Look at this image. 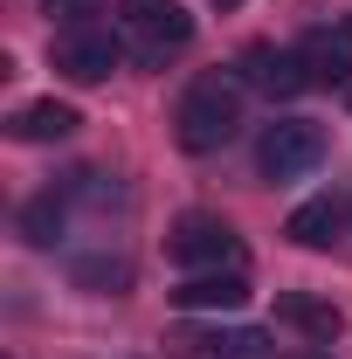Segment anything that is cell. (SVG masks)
<instances>
[{"mask_svg": "<svg viewBox=\"0 0 352 359\" xmlns=\"http://www.w3.org/2000/svg\"><path fill=\"white\" fill-rule=\"evenodd\" d=\"M166 346H173V353H194V359H276L269 353V332H256V325H194V318H187V325H173V332H166Z\"/></svg>", "mask_w": 352, "mask_h": 359, "instance_id": "8992f818", "label": "cell"}, {"mask_svg": "<svg viewBox=\"0 0 352 359\" xmlns=\"http://www.w3.org/2000/svg\"><path fill=\"white\" fill-rule=\"evenodd\" d=\"M339 228H346V201L318 194V201H304V208L283 222V235H290L297 249H332V242H339Z\"/></svg>", "mask_w": 352, "mask_h": 359, "instance_id": "7c38bea8", "label": "cell"}, {"mask_svg": "<svg viewBox=\"0 0 352 359\" xmlns=\"http://www.w3.org/2000/svg\"><path fill=\"white\" fill-rule=\"evenodd\" d=\"M166 256L187 276H201V269H242V235L221 215H180L173 235H166Z\"/></svg>", "mask_w": 352, "mask_h": 359, "instance_id": "3957f363", "label": "cell"}, {"mask_svg": "<svg viewBox=\"0 0 352 359\" xmlns=\"http://www.w3.org/2000/svg\"><path fill=\"white\" fill-rule=\"evenodd\" d=\"M69 208H76V201H69V187H48V194H35V201L21 208V235H28L35 249H48V242L69 228Z\"/></svg>", "mask_w": 352, "mask_h": 359, "instance_id": "4fadbf2b", "label": "cell"}, {"mask_svg": "<svg viewBox=\"0 0 352 359\" xmlns=\"http://www.w3.org/2000/svg\"><path fill=\"white\" fill-rule=\"evenodd\" d=\"M180 311H242L249 304V276L242 269H201V276H180L173 283Z\"/></svg>", "mask_w": 352, "mask_h": 359, "instance_id": "ba28073f", "label": "cell"}, {"mask_svg": "<svg viewBox=\"0 0 352 359\" xmlns=\"http://www.w3.org/2000/svg\"><path fill=\"white\" fill-rule=\"evenodd\" d=\"M276 318H283L290 332H304L311 346H332V339L346 332V311H339L332 297H311V290H283V297H276Z\"/></svg>", "mask_w": 352, "mask_h": 359, "instance_id": "30bf717a", "label": "cell"}, {"mask_svg": "<svg viewBox=\"0 0 352 359\" xmlns=\"http://www.w3.org/2000/svg\"><path fill=\"white\" fill-rule=\"evenodd\" d=\"M297 55H304L311 83H352V21L346 28H311L297 42Z\"/></svg>", "mask_w": 352, "mask_h": 359, "instance_id": "8fae6325", "label": "cell"}, {"mask_svg": "<svg viewBox=\"0 0 352 359\" xmlns=\"http://www.w3.org/2000/svg\"><path fill=\"white\" fill-rule=\"evenodd\" d=\"M76 125H83L76 104H62V97H35V104H21V111L7 118V138H21V145H62Z\"/></svg>", "mask_w": 352, "mask_h": 359, "instance_id": "9c48e42d", "label": "cell"}, {"mask_svg": "<svg viewBox=\"0 0 352 359\" xmlns=\"http://www.w3.org/2000/svg\"><path fill=\"white\" fill-rule=\"evenodd\" d=\"M215 7H242V0H215Z\"/></svg>", "mask_w": 352, "mask_h": 359, "instance_id": "e0dca14e", "label": "cell"}, {"mask_svg": "<svg viewBox=\"0 0 352 359\" xmlns=\"http://www.w3.org/2000/svg\"><path fill=\"white\" fill-rule=\"evenodd\" d=\"M283 359H325V353H283Z\"/></svg>", "mask_w": 352, "mask_h": 359, "instance_id": "2e32d148", "label": "cell"}, {"mask_svg": "<svg viewBox=\"0 0 352 359\" xmlns=\"http://www.w3.org/2000/svg\"><path fill=\"white\" fill-rule=\"evenodd\" d=\"M76 283H90V290H111V297H118V290L132 283V263H125V256H90V263H76Z\"/></svg>", "mask_w": 352, "mask_h": 359, "instance_id": "5bb4252c", "label": "cell"}, {"mask_svg": "<svg viewBox=\"0 0 352 359\" xmlns=\"http://www.w3.org/2000/svg\"><path fill=\"white\" fill-rule=\"evenodd\" d=\"M118 42H125L132 62L166 69L180 48L194 42V14H187L180 0H125V7H118Z\"/></svg>", "mask_w": 352, "mask_h": 359, "instance_id": "7a4b0ae2", "label": "cell"}, {"mask_svg": "<svg viewBox=\"0 0 352 359\" xmlns=\"http://www.w3.org/2000/svg\"><path fill=\"white\" fill-rule=\"evenodd\" d=\"M97 7H111V0H48V14H69V21H83Z\"/></svg>", "mask_w": 352, "mask_h": 359, "instance_id": "9a60e30c", "label": "cell"}, {"mask_svg": "<svg viewBox=\"0 0 352 359\" xmlns=\"http://www.w3.org/2000/svg\"><path fill=\"white\" fill-rule=\"evenodd\" d=\"M235 76L249 90H263V97H297V90L311 83L304 55H297V48H276V42H249L242 62H235Z\"/></svg>", "mask_w": 352, "mask_h": 359, "instance_id": "52a82bcc", "label": "cell"}, {"mask_svg": "<svg viewBox=\"0 0 352 359\" xmlns=\"http://www.w3.org/2000/svg\"><path fill=\"white\" fill-rule=\"evenodd\" d=\"M242 76L235 69H201L194 83L180 90V111H173V138L180 152H221L228 138L242 132Z\"/></svg>", "mask_w": 352, "mask_h": 359, "instance_id": "6da1fadb", "label": "cell"}, {"mask_svg": "<svg viewBox=\"0 0 352 359\" xmlns=\"http://www.w3.org/2000/svg\"><path fill=\"white\" fill-rule=\"evenodd\" d=\"M55 69L69 76V83H104L111 69H118V55H125V42H118V28H90V21H76V28H62L55 35Z\"/></svg>", "mask_w": 352, "mask_h": 359, "instance_id": "5b68a950", "label": "cell"}, {"mask_svg": "<svg viewBox=\"0 0 352 359\" xmlns=\"http://www.w3.org/2000/svg\"><path fill=\"white\" fill-rule=\"evenodd\" d=\"M318 159H325V125H311V118H276V125L256 138L263 180H304Z\"/></svg>", "mask_w": 352, "mask_h": 359, "instance_id": "277c9868", "label": "cell"}]
</instances>
